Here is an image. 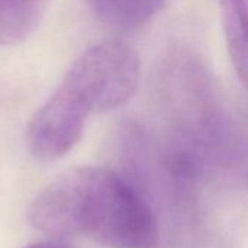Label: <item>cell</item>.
Returning <instances> with one entry per match:
<instances>
[{"label":"cell","instance_id":"7a4b0ae2","mask_svg":"<svg viewBox=\"0 0 248 248\" xmlns=\"http://www.w3.org/2000/svg\"><path fill=\"white\" fill-rule=\"evenodd\" d=\"M140 80L138 53L124 41L109 40L82 53L50 98L34 114L27 142L40 161H56L80 140L92 112L126 104Z\"/></svg>","mask_w":248,"mask_h":248},{"label":"cell","instance_id":"8992f818","mask_svg":"<svg viewBox=\"0 0 248 248\" xmlns=\"http://www.w3.org/2000/svg\"><path fill=\"white\" fill-rule=\"evenodd\" d=\"M27 248H72L69 244H66L63 239H47V241H40L28 245Z\"/></svg>","mask_w":248,"mask_h":248},{"label":"cell","instance_id":"3957f363","mask_svg":"<svg viewBox=\"0 0 248 248\" xmlns=\"http://www.w3.org/2000/svg\"><path fill=\"white\" fill-rule=\"evenodd\" d=\"M232 67L248 91V0H217Z\"/></svg>","mask_w":248,"mask_h":248},{"label":"cell","instance_id":"6da1fadb","mask_svg":"<svg viewBox=\"0 0 248 248\" xmlns=\"http://www.w3.org/2000/svg\"><path fill=\"white\" fill-rule=\"evenodd\" d=\"M28 222L56 239L83 236L108 248H155L158 220L140 193L101 167L72 168L46 186Z\"/></svg>","mask_w":248,"mask_h":248},{"label":"cell","instance_id":"277c9868","mask_svg":"<svg viewBox=\"0 0 248 248\" xmlns=\"http://www.w3.org/2000/svg\"><path fill=\"white\" fill-rule=\"evenodd\" d=\"M50 0H0V44L24 43L40 25Z\"/></svg>","mask_w":248,"mask_h":248},{"label":"cell","instance_id":"5b68a950","mask_svg":"<svg viewBox=\"0 0 248 248\" xmlns=\"http://www.w3.org/2000/svg\"><path fill=\"white\" fill-rule=\"evenodd\" d=\"M105 24L120 30H138L151 22L165 0H85Z\"/></svg>","mask_w":248,"mask_h":248}]
</instances>
